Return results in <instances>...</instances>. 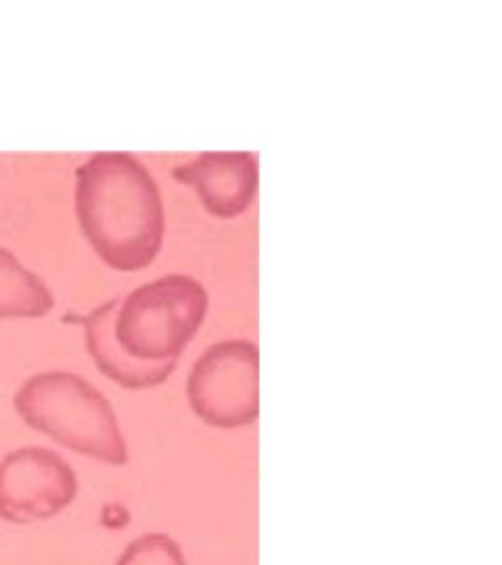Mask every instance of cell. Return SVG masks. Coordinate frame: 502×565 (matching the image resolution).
Masks as SVG:
<instances>
[{
  "label": "cell",
  "instance_id": "cell-1",
  "mask_svg": "<svg viewBox=\"0 0 502 565\" xmlns=\"http://www.w3.org/2000/svg\"><path fill=\"white\" fill-rule=\"evenodd\" d=\"M74 202L82 235L109 268L137 273L158 258L165 210L158 182L139 158L93 153L76 170Z\"/></svg>",
  "mask_w": 502,
  "mask_h": 565
},
{
  "label": "cell",
  "instance_id": "cell-2",
  "mask_svg": "<svg viewBox=\"0 0 502 565\" xmlns=\"http://www.w3.org/2000/svg\"><path fill=\"white\" fill-rule=\"evenodd\" d=\"M13 406L23 424L57 445L100 463H128V445L114 406L76 373L46 371L25 380Z\"/></svg>",
  "mask_w": 502,
  "mask_h": 565
},
{
  "label": "cell",
  "instance_id": "cell-3",
  "mask_svg": "<svg viewBox=\"0 0 502 565\" xmlns=\"http://www.w3.org/2000/svg\"><path fill=\"white\" fill-rule=\"evenodd\" d=\"M207 291L191 275H165L120 298L114 338L141 363L179 361L207 315Z\"/></svg>",
  "mask_w": 502,
  "mask_h": 565
},
{
  "label": "cell",
  "instance_id": "cell-4",
  "mask_svg": "<svg viewBox=\"0 0 502 565\" xmlns=\"http://www.w3.org/2000/svg\"><path fill=\"white\" fill-rule=\"evenodd\" d=\"M193 413L212 427L237 429L260 415V352L247 340L210 345L186 380Z\"/></svg>",
  "mask_w": 502,
  "mask_h": 565
},
{
  "label": "cell",
  "instance_id": "cell-5",
  "mask_svg": "<svg viewBox=\"0 0 502 565\" xmlns=\"http://www.w3.org/2000/svg\"><path fill=\"white\" fill-rule=\"evenodd\" d=\"M78 476L51 448L23 446L0 461V520L39 524L74 503Z\"/></svg>",
  "mask_w": 502,
  "mask_h": 565
},
{
  "label": "cell",
  "instance_id": "cell-6",
  "mask_svg": "<svg viewBox=\"0 0 502 565\" xmlns=\"http://www.w3.org/2000/svg\"><path fill=\"white\" fill-rule=\"evenodd\" d=\"M172 177L193 186L207 214L216 218L242 216L260 184L258 160L249 151H205L174 168Z\"/></svg>",
  "mask_w": 502,
  "mask_h": 565
},
{
  "label": "cell",
  "instance_id": "cell-7",
  "mask_svg": "<svg viewBox=\"0 0 502 565\" xmlns=\"http://www.w3.org/2000/svg\"><path fill=\"white\" fill-rule=\"evenodd\" d=\"M120 298H111L90 310L84 319L86 350L97 364L99 373L126 390H149L168 382L177 371L179 361L170 363H141L128 356L114 338V319Z\"/></svg>",
  "mask_w": 502,
  "mask_h": 565
},
{
  "label": "cell",
  "instance_id": "cell-8",
  "mask_svg": "<svg viewBox=\"0 0 502 565\" xmlns=\"http://www.w3.org/2000/svg\"><path fill=\"white\" fill-rule=\"evenodd\" d=\"M55 308V296L34 270L0 247V319H41Z\"/></svg>",
  "mask_w": 502,
  "mask_h": 565
},
{
  "label": "cell",
  "instance_id": "cell-9",
  "mask_svg": "<svg viewBox=\"0 0 502 565\" xmlns=\"http://www.w3.org/2000/svg\"><path fill=\"white\" fill-rule=\"evenodd\" d=\"M116 565H186V559L174 539L161 532H151L126 546Z\"/></svg>",
  "mask_w": 502,
  "mask_h": 565
}]
</instances>
